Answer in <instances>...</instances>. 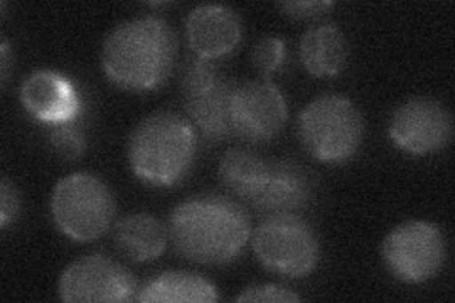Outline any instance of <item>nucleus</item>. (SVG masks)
I'll list each match as a JSON object with an SVG mask.
<instances>
[{
	"label": "nucleus",
	"mask_w": 455,
	"mask_h": 303,
	"mask_svg": "<svg viewBox=\"0 0 455 303\" xmlns=\"http://www.w3.org/2000/svg\"><path fill=\"white\" fill-rule=\"evenodd\" d=\"M243 38V21L230 6L205 4L187 18V40L192 53L217 61L232 53Z\"/></svg>",
	"instance_id": "4468645a"
},
{
	"label": "nucleus",
	"mask_w": 455,
	"mask_h": 303,
	"mask_svg": "<svg viewBox=\"0 0 455 303\" xmlns=\"http://www.w3.org/2000/svg\"><path fill=\"white\" fill-rule=\"evenodd\" d=\"M21 103L28 116L48 127L76 122L84 97L76 84L57 70H36L21 84Z\"/></svg>",
	"instance_id": "ddd939ff"
},
{
	"label": "nucleus",
	"mask_w": 455,
	"mask_h": 303,
	"mask_svg": "<svg viewBox=\"0 0 455 303\" xmlns=\"http://www.w3.org/2000/svg\"><path fill=\"white\" fill-rule=\"evenodd\" d=\"M10 65H12V55L8 42L3 40V46H0V67H3V85H6L10 76Z\"/></svg>",
	"instance_id": "5701e85b"
},
{
	"label": "nucleus",
	"mask_w": 455,
	"mask_h": 303,
	"mask_svg": "<svg viewBox=\"0 0 455 303\" xmlns=\"http://www.w3.org/2000/svg\"><path fill=\"white\" fill-rule=\"evenodd\" d=\"M302 67L315 78L338 76L349 60V44L336 25L324 23L307 28L298 44Z\"/></svg>",
	"instance_id": "2eb2a0df"
},
{
	"label": "nucleus",
	"mask_w": 455,
	"mask_h": 303,
	"mask_svg": "<svg viewBox=\"0 0 455 303\" xmlns=\"http://www.w3.org/2000/svg\"><path fill=\"white\" fill-rule=\"evenodd\" d=\"M116 214L108 184L92 172H75L57 182L52 194V219L61 234L78 243L103 237Z\"/></svg>",
	"instance_id": "0eeeda50"
},
{
	"label": "nucleus",
	"mask_w": 455,
	"mask_h": 303,
	"mask_svg": "<svg viewBox=\"0 0 455 303\" xmlns=\"http://www.w3.org/2000/svg\"><path fill=\"white\" fill-rule=\"evenodd\" d=\"M50 147L65 160H78L85 148L82 127L76 122L50 127Z\"/></svg>",
	"instance_id": "6ab92c4d"
},
{
	"label": "nucleus",
	"mask_w": 455,
	"mask_h": 303,
	"mask_svg": "<svg viewBox=\"0 0 455 303\" xmlns=\"http://www.w3.org/2000/svg\"><path fill=\"white\" fill-rule=\"evenodd\" d=\"M287 120V100L275 84L269 80L237 84L230 110L232 137L249 144L269 142L283 132Z\"/></svg>",
	"instance_id": "9b49d317"
},
{
	"label": "nucleus",
	"mask_w": 455,
	"mask_h": 303,
	"mask_svg": "<svg viewBox=\"0 0 455 303\" xmlns=\"http://www.w3.org/2000/svg\"><path fill=\"white\" fill-rule=\"evenodd\" d=\"M279 8L294 20H315L334 8V3H281Z\"/></svg>",
	"instance_id": "4be33fe9"
},
{
	"label": "nucleus",
	"mask_w": 455,
	"mask_h": 303,
	"mask_svg": "<svg viewBox=\"0 0 455 303\" xmlns=\"http://www.w3.org/2000/svg\"><path fill=\"white\" fill-rule=\"evenodd\" d=\"M219 179L241 201L262 212H294L309 203L313 179L292 162L267 160L251 150H228L219 163Z\"/></svg>",
	"instance_id": "7ed1b4c3"
},
{
	"label": "nucleus",
	"mask_w": 455,
	"mask_h": 303,
	"mask_svg": "<svg viewBox=\"0 0 455 303\" xmlns=\"http://www.w3.org/2000/svg\"><path fill=\"white\" fill-rule=\"evenodd\" d=\"M296 135L313 160L344 163L361 148L364 120L347 97L323 95L300 112Z\"/></svg>",
	"instance_id": "39448f33"
},
{
	"label": "nucleus",
	"mask_w": 455,
	"mask_h": 303,
	"mask_svg": "<svg viewBox=\"0 0 455 303\" xmlns=\"http://www.w3.org/2000/svg\"><path fill=\"white\" fill-rule=\"evenodd\" d=\"M197 154V135L188 118L171 110L140 120L127 142L133 175L148 186L169 187L188 175Z\"/></svg>",
	"instance_id": "20e7f679"
},
{
	"label": "nucleus",
	"mask_w": 455,
	"mask_h": 303,
	"mask_svg": "<svg viewBox=\"0 0 455 303\" xmlns=\"http://www.w3.org/2000/svg\"><path fill=\"white\" fill-rule=\"evenodd\" d=\"M140 303H211L219 301L217 286L190 271H164L139 288Z\"/></svg>",
	"instance_id": "f3484780"
},
{
	"label": "nucleus",
	"mask_w": 455,
	"mask_h": 303,
	"mask_svg": "<svg viewBox=\"0 0 455 303\" xmlns=\"http://www.w3.org/2000/svg\"><path fill=\"white\" fill-rule=\"evenodd\" d=\"M235 301H267V303H281V301H300V296L292 292L291 288L281 284H254L245 288Z\"/></svg>",
	"instance_id": "aec40b11"
},
{
	"label": "nucleus",
	"mask_w": 455,
	"mask_h": 303,
	"mask_svg": "<svg viewBox=\"0 0 455 303\" xmlns=\"http://www.w3.org/2000/svg\"><path fill=\"white\" fill-rule=\"evenodd\" d=\"M167 227L147 212L127 214L114 226V247L135 264L152 262L167 247Z\"/></svg>",
	"instance_id": "dca6fc26"
},
{
	"label": "nucleus",
	"mask_w": 455,
	"mask_h": 303,
	"mask_svg": "<svg viewBox=\"0 0 455 303\" xmlns=\"http://www.w3.org/2000/svg\"><path fill=\"white\" fill-rule=\"evenodd\" d=\"M448 256L446 237L436 224L410 220L398 224L383 239L381 258L398 281L419 284L436 277Z\"/></svg>",
	"instance_id": "1a4fd4ad"
},
{
	"label": "nucleus",
	"mask_w": 455,
	"mask_h": 303,
	"mask_svg": "<svg viewBox=\"0 0 455 303\" xmlns=\"http://www.w3.org/2000/svg\"><path fill=\"white\" fill-rule=\"evenodd\" d=\"M237 84L224 75L217 61L196 53L188 55L180 70V97L188 120L207 142L232 139V97Z\"/></svg>",
	"instance_id": "423d86ee"
},
{
	"label": "nucleus",
	"mask_w": 455,
	"mask_h": 303,
	"mask_svg": "<svg viewBox=\"0 0 455 303\" xmlns=\"http://www.w3.org/2000/svg\"><path fill=\"white\" fill-rule=\"evenodd\" d=\"M389 139L410 155L444 150L453 135L450 110L436 99L416 97L398 105L389 118Z\"/></svg>",
	"instance_id": "9d476101"
},
{
	"label": "nucleus",
	"mask_w": 455,
	"mask_h": 303,
	"mask_svg": "<svg viewBox=\"0 0 455 303\" xmlns=\"http://www.w3.org/2000/svg\"><path fill=\"white\" fill-rule=\"evenodd\" d=\"M252 234L251 216L224 195H196L179 203L169 219L175 251L199 266H226L245 249Z\"/></svg>",
	"instance_id": "f257e3e1"
},
{
	"label": "nucleus",
	"mask_w": 455,
	"mask_h": 303,
	"mask_svg": "<svg viewBox=\"0 0 455 303\" xmlns=\"http://www.w3.org/2000/svg\"><path fill=\"white\" fill-rule=\"evenodd\" d=\"M21 211V197L18 187L8 179L0 182V226L8 227L20 216Z\"/></svg>",
	"instance_id": "412c9836"
},
{
	"label": "nucleus",
	"mask_w": 455,
	"mask_h": 303,
	"mask_svg": "<svg viewBox=\"0 0 455 303\" xmlns=\"http://www.w3.org/2000/svg\"><path fill=\"white\" fill-rule=\"evenodd\" d=\"M179 40L167 21L156 16L120 23L107 36L101 65L107 78L125 92L145 93L162 88L173 75Z\"/></svg>",
	"instance_id": "f03ea898"
},
{
	"label": "nucleus",
	"mask_w": 455,
	"mask_h": 303,
	"mask_svg": "<svg viewBox=\"0 0 455 303\" xmlns=\"http://www.w3.org/2000/svg\"><path fill=\"white\" fill-rule=\"evenodd\" d=\"M251 244L259 262L281 277H307L319 264L315 229L294 212L267 214L251 234Z\"/></svg>",
	"instance_id": "6e6552de"
},
{
	"label": "nucleus",
	"mask_w": 455,
	"mask_h": 303,
	"mask_svg": "<svg viewBox=\"0 0 455 303\" xmlns=\"http://www.w3.org/2000/svg\"><path fill=\"white\" fill-rule=\"evenodd\" d=\"M63 301H132L137 298L133 273L103 254L84 256L70 264L60 279Z\"/></svg>",
	"instance_id": "f8f14e48"
},
{
	"label": "nucleus",
	"mask_w": 455,
	"mask_h": 303,
	"mask_svg": "<svg viewBox=\"0 0 455 303\" xmlns=\"http://www.w3.org/2000/svg\"><path fill=\"white\" fill-rule=\"evenodd\" d=\"M284 55H287V50H284V42L279 36H264L256 40V44L252 46L251 61L254 70H259L267 80L281 68Z\"/></svg>",
	"instance_id": "a211bd4d"
}]
</instances>
